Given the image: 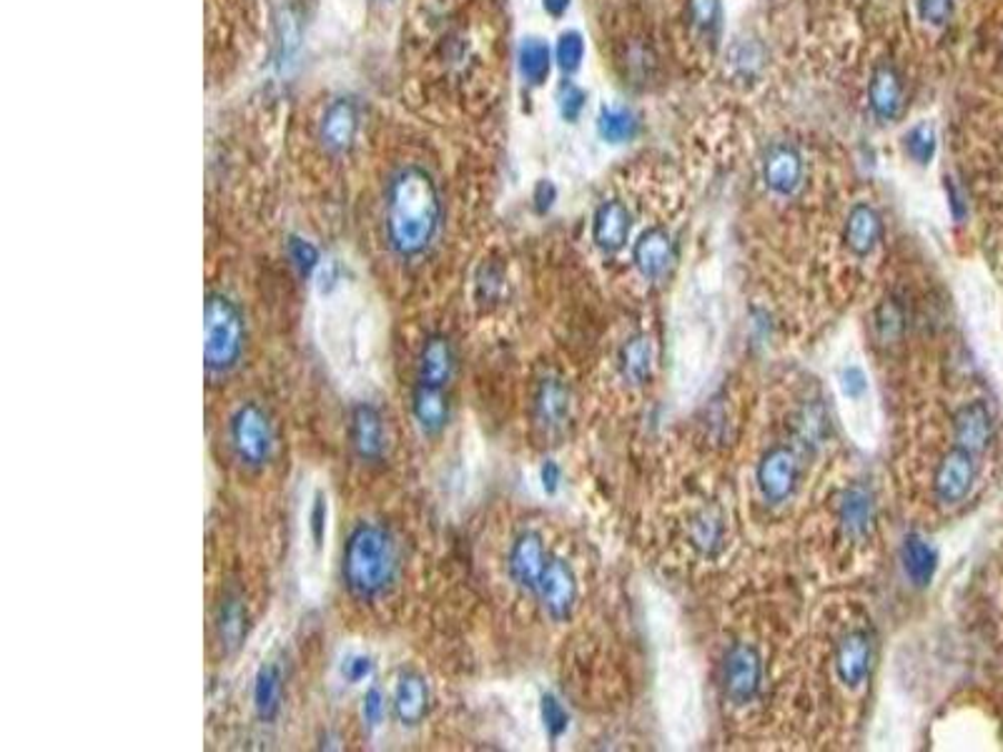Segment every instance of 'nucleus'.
I'll return each instance as SVG.
<instances>
[{
  "instance_id": "f257e3e1",
  "label": "nucleus",
  "mask_w": 1003,
  "mask_h": 752,
  "mask_svg": "<svg viewBox=\"0 0 1003 752\" xmlns=\"http://www.w3.org/2000/svg\"><path fill=\"white\" fill-rule=\"evenodd\" d=\"M317 291L321 301L319 346L339 379L361 384L374 364L377 321L364 306L347 301L349 294H341V276L334 264H321Z\"/></svg>"
},
{
  "instance_id": "f03ea898",
  "label": "nucleus",
  "mask_w": 1003,
  "mask_h": 752,
  "mask_svg": "<svg viewBox=\"0 0 1003 752\" xmlns=\"http://www.w3.org/2000/svg\"><path fill=\"white\" fill-rule=\"evenodd\" d=\"M441 226L437 184L425 168L407 166L391 178L384 204L387 244L399 258H417L435 244Z\"/></svg>"
},
{
  "instance_id": "7ed1b4c3",
  "label": "nucleus",
  "mask_w": 1003,
  "mask_h": 752,
  "mask_svg": "<svg viewBox=\"0 0 1003 752\" xmlns=\"http://www.w3.org/2000/svg\"><path fill=\"white\" fill-rule=\"evenodd\" d=\"M401 569L399 541L387 525L374 519L357 521L344 541L341 582L357 602L371 605L395 589Z\"/></svg>"
},
{
  "instance_id": "20e7f679",
  "label": "nucleus",
  "mask_w": 1003,
  "mask_h": 752,
  "mask_svg": "<svg viewBox=\"0 0 1003 752\" xmlns=\"http://www.w3.org/2000/svg\"><path fill=\"white\" fill-rule=\"evenodd\" d=\"M246 351L244 311L224 291H211L204 304V369L208 377L224 379Z\"/></svg>"
},
{
  "instance_id": "39448f33",
  "label": "nucleus",
  "mask_w": 1003,
  "mask_h": 752,
  "mask_svg": "<svg viewBox=\"0 0 1003 752\" xmlns=\"http://www.w3.org/2000/svg\"><path fill=\"white\" fill-rule=\"evenodd\" d=\"M331 541V497L324 479L309 481L301 509V555H304V585H324V567Z\"/></svg>"
},
{
  "instance_id": "423d86ee",
  "label": "nucleus",
  "mask_w": 1003,
  "mask_h": 752,
  "mask_svg": "<svg viewBox=\"0 0 1003 752\" xmlns=\"http://www.w3.org/2000/svg\"><path fill=\"white\" fill-rule=\"evenodd\" d=\"M228 439L236 459L249 469H264L276 451V431L269 411L256 401H244L228 419Z\"/></svg>"
},
{
  "instance_id": "0eeeda50",
  "label": "nucleus",
  "mask_w": 1003,
  "mask_h": 752,
  "mask_svg": "<svg viewBox=\"0 0 1003 752\" xmlns=\"http://www.w3.org/2000/svg\"><path fill=\"white\" fill-rule=\"evenodd\" d=\"M349 445L354 457L364 465H379L387 459L389 451V434H387V421L381 417V411L369 404V401H359L351 409L349 417Z\"/></svg>"
},
{
  "instance_id": "6e6552de",
  "label": "nucleus",
  "mask_w": 1003,
  "mask_h": 752,
  "mask_svg": "<svg viewBox=\"0 0 1003 752\" xmlns=\"http://www.w3.org/2000/svg\"><path fill=\"white\" fill-rule=\"evenodd\" d=\"M838 394L846 407V424H850L853 437L860 439V427L873 424V401H870V379L858 361H843L836 377Z\"/></svg>"
},
{
  "instance_id": "1a4fd4ad",
  "label": "nucleus",
  "mask_w": 1003,
  "mask_h": 752,
  "mask_svg": "<svg viewBox=\"0 0 1003 752\" xmlns=\"http://www.w3.org/2000/svg\"><path fill=\"white\" fill-rule=\"evenodd\" d=\"M537 595L542 607L555 622H565L577 602V577L565 559L552 557L547 559L545 572H542Z\"/></svg>"
},
{
  "instance_id": "9d476101",
  "label": "nucleus",
  "mask_w": 1003,
  "mask_h": 752,
  "mask_svg": "<svg viewBox=\"0 0 1003 752\" xmlns=\"http://www.w3.org/2000/svg\"><path fill=\"white\" fill-rule=\"evenodd\" d=\"M431 692L429 682L417 670H405L397 677L395 695H391V715L405 727H419L429 715Z\"/></svg>"
},
{
  "instance_id": "9b49d317",
  "label": "nucleus",
  "mask_w": 1003,
  "mask_h": 752,
  "mask_svg": "<svg viewBox=\"0 0 1003 752\" xmlns=\"http://www.w3.org/2000/svg\"><path fill=\"white\" fill-rule=\"evenodd\" d=\"M411 419L421 434L435 439L445 434L451 421V401L447 387H431L415 381L411 389Z\"/></svg>"
},
{
  "instance_id": "f8f14e48",
  "label": "nucleus",
  "mask_w": 1003,
  "mask_h": 752,
  "mask_svg": "<svg viewBox=\"0 0 1003 752\" xmlns=\"http://www.w3.org/2000/svg\"><path fill=\"white\" fill-rule=\"evenodd\" d=\"M547 557H545V541L537 535V531H522V535L512 541L509 547V557H507V569L509 577L515 582L517 587L535 592L539 585L542 572H545Z\"/></svg>"
},
{
  "instance_id": "ddd939ff",
  "label": "nucleus",
  "mask_w": 1003,
  "mask_h": 752,
  "mask_svg": "<svg viewBox=\"0 0 1003 752\" xmlns=\"http://www.w3.org/2000/svg\"><path fill=\"white\" fill-rule=\"evenodd\" d=\"M868 104L880 120H898L903 110H906V86H903L898 68L888 64V60H880L873 68L868 84Z\"/></svg>"
},
{
  "instance_id": "4468645a",
  "label": "nucleus",
  "mask_w": 1003,
  "mask_h": 752,
  "mask_svg": "<svg viewBox=\"0 0 1003 752\" xmlns=\"http://www.w3.org/2000/svg\"><path fill=\"white\" fill-rule=\"evenodd\" d=\"M973 477H976V467H973V451L958 447V449L948 451V457L938 465L933 489H936V497L943 501V505H958V501L968 497V491L973 487Z\"/></svg>"
},
{
  "instance_id": "2eb2a0df",
  "label": "nucleus",
  "mask_w": 1003,
  "mask_h": 752,
  "mask_svg": "<svg viewBox=\"0 0 1003 752\" xmlns=\"http://www.w3.org/2000/svg\"><path fill=\"white\" fill-rule=\"evenodd\" d=\"M455 369H457V354H455V346H451L447 334H439V331H435V334H429L425 341H421L415 381H419V384L449 389V381L455 379Z\"/></svg>"
},
{
  "instance_id": "dca6fc26",
  "label": "nucleus",
  "mask_w": 1003,
  "mask_h": 752,
  "mask_svg": "<svg viewBox=\"0 0 1003 752\" xmlns=\"http://www.w3.org/2000/svg\"><path fill=\"white\" fill-rule=\"evenodd\" d=\"M760 685V657L748 645H736L726 657V695L736 705H746Z\"/></svg>"
},
{
  "instance_id": "f3484780",
  "label": "nucleus",
  "mask_w": 1003,
  "mask_h": 752,
  "mask_svg": "<svg viewBox=\"0 0 1003 752\" xmlns=\"http://www.w3.org/2000/svg\"><path fill=\"white\" fill-rule=\"evenodd\" d=\"M798 481V459L790 449H770L758 467V487L762 497L770 501H782L790 497Z\"/></svg>"
},
{
  "instance_id": "a211bd4d",
  "label": "nucleus",
  "mask_w": 1003,
  "mask_h": 752,
  "mask_svg": "<svg viewBox=\"0 0 1003 752\" xmlns=\"http://www.w3.org/2000/svg\"><path fill=\"white\" fill-rule=\"evenodd\" d=\"M762 178L780 196H792L802 184V158L790 144H776L768 148L762 160Z\"/></svg>"
},
{
  "instance_id": "6ab92c4d",
  "label": "nucleus",
  "mask_w": 1003,
  "mask_h": 752,
  "mask_svg": "<svg viewBox=\"0 0 1003 752\" xmlns=\"http://www.w3.org/2000/svg\"><path fill=\"white\" fill-rule=\"evenodd\" d=\"M630 228H632V216L627 206L622 201H605L600 204L595 211V218H592V241H595L597 248L605 251V254H615L622 246L627 244L630 238Z\"/></svg>"
},
{
  "instance_id": "aec40b11",
  "label": "nucleus",
  "mask_w": 1003,
  "mask_h": 752,
  "mask_svg": "<svg viewBox=\"0 0 1003 752\" xmlns=\"http://www.w3.org/2000/svg\"><path fill=\"white\" fill-rule=\"evenodd\" d=\"M281 697H284V677L276 662H264L254 672L251 680V707L261 722H274L281 712Z\"/></svg>"
},
{
  "instance_id": "412c9836",
  "label": "nucleus",
  "mask_w": 1003,
  "mask_h": 752,
  "mask_svg": "<svg viewBox=\"0 0 1003 752\" xmlns=\"http://www.w3.org/2000/svg\"><path fill=\"white\" fill-rule=\"evenodd\" d=\"M357 136V108L344 98H337L324 110L321 118V144L329 148L331 154H344V150L354 144Z\"/></svg>"
},
{
  "instance_id": "4be33fe9",
  "label": "nucleus",
  "mask_w": 1003,
  "mask_h": 752,
  "mask_svg": "<svg viewBox=\"0 0 1003 752\" xmlns=\"http://www.w3.org/2000/svg\"><path fill=\"white\" fill-rule=\"evenodd\" d=\"M870 667V639L866 632H848L836 652V670L843 685L858 687Z\"/></svg>"
},
{
  "instance_id": "5701e85b",
  "label": "nucleus",
  "mask_w": 1003,
  "mask_h": 752,
  "mask_svg": "<svg viewBox=\"0 0 1003 752\" xmlns=\"http://www.w3.org/2000/svg\"><path fill=\"white\" fill-rule=\"evenodd\" d=\"M632 258H635V266L645 279H658L665 274V268L672 261V238L668 231L658 226L642 231L635 251H632Z\"/></svg>"
},
{
  "instance_id": "b1692460",
  "label": "nucleus",
  "mask_w": 1003,
  "mask_h": 752,
  "mask_svg": "<svg viewBox=\"0 0 1003 752\" xmlns=\"http://www.w3.org/2000/svg\"><path fill=\"white\" fill-rule=\"evenodd\" d=\"M883 236V221L878 211L868 204L853 206L846 224V241L853 254L868 256L873 248L880 244Z\"/></svg>"
},
{
  "instance_id": "393cba45",
  "label": "nucleus",
  "mask_w": 1003,
  "mask_h": 752,
  "mask_svg": "<svg viewBox=\"0 0 1003 752\" xmlns=\"http://www.w3.org/2000/svg\"><path fill=\"white\" fill-rule=\"evenodd\" d=\"M249 629V609L246 602L238 595H226L218 602L216 612V632L218 642L226 652H236L246 639Z\"/></svg>"
},
{
  "instance_id": "a878e982",
  "label": "nucleus",
  "mask_w": 1003,
  "mask_h": 752,
  "mask_svg": "<svg viewBox=\"0 0 1003 752\" xmlns=\"http://www.w3.org/2000/svg\"><path fill=\"white\" fill-rule=\"evenodd\" d=\"M569 414V391L559 379H542L535 394V419L545 429L565 424Z\"/></svg>"
},
{
  "instance_id": "bb28decb",
  "label": "nucleus",
  "mask_w": 1003,
  "mask_h": 752,
  "mask_svg": "<svg viewBox=\"0 0 1003 752\" xmlns=\"http://www.w3.org/2000/svg\"><path fill=\"white\" fill-rule=\"evenodd\" d=\"M991 431H993L991 414H989L986 404H981V401L966 404L956 414V437L963 449H968V451L986 449Z\"/></svg>"
},
{
  "instance_id": "cd10ccee",
  "label": "nucleus",
  "mask_w": 1003,
  "mask_h": 752,
  "mask_svg": "<svg viewBox=\"0 0 1003 752\" xmlns=\"http://www.w3.org/2000/svg\"><path fill=\"white\" fill-rule=\"evenodd\" d=\"M873 519H876V505H873V497L868 491L860 487L848 489L840 501V521L848 535L850 537L868 535Z\"/></svg>"
},
{
  "instance_id": "c85d7f7f",
  "label": "nucleus",
  "mask_w": 1003,
  "mask_h": 752,
  "mask_svg": "<svg viewBox=\"0 0 1003 752\" xmlns=\"http://www.w3.org/2000/svg\"><path fill=\"white\" fill-rule=\"evenodd\" d=\"M597 134L607 144H630L640 134V118L625 106H602Z\"/></svg>"
},
{
  "instance_id": "c756f323",
  "label": "nucleus",
  "mask_w": 1003,
  "mask_h": 752,
  "mask_svg": "<svg viewBox=\"0 0 1003 752\" xmlns=\"http://www.w3.org/2000/svg\"><path fill=\"white\" fill-rule=\"evenodd\" d=\"M517 66L522 78H525L529 86H542L549 78L552 70L549 46L539 38H525L517 53Z\"/></svg>"
},
{
  "instance_id": "7c9ffc66",
  "label": "nucleus",
  "mask_w": 1003,
  "mask_h": 752,
  "mask_svg": "<svg viewBox=\"0 0 1003 752\" xmlns=\"http://www.w3.org/2000/svg\"><path fill=\"white\" fill-rule=\"evenodd\" d=\"M903 565H906V575L911 577L913 585H928L933 572H936V551L923 537L911 535L903 547Z\"/></svg>"
},
{
  "instance_id": "2f4dec72",
  "label": "nucleus",
  "mask_w": 1003,
  "mask_h": 752,
  "mask_svg": "<svg viewBox=\"0 0 1003 752\" xmlns=\"http://www.w3.org/2000/svg\"><path fill=\"white\" fill-rule=\"evenodd\" d=\"M650 367H652V341L647 336L630 339L620 354L622 377L632 381V384H642V381L650 377Z\"/></svg>"
},
{
  "instance_id": "473e14b6",
  "label": "nucleus",
  "mask_w": 1003,
  "mask_h": 752,
  "mask_svg": "<svg viewBox=\"0 0 1003 752\" xmlns=\"http://www.w3.org/2000/svg\"><path fill=\"white\" fill-rule=\"evenodd\" d=\"M286 254H289L291 266L296 268V274L301 279H314L319 274L321 256H319V248L311 244L309 238H304V236H289Z\"/></svg>"
},
{
  "instance_id": "72a5a7b5",
  "label": "nucleus",
  "mask_w": 1003,
  "mask_h": 752,
  "mask_svg": "<svg viewBox=\"0 0 1003 752\" xmlns=\"http://www.w3.org/2000/svg\"><path fill=\"white\" fill-rule=\"evenodd\" d=\"M374 672H377V662L369 655V652L354 650V652H347V655L339 660V677L344 685H351V687L367 685V682L374 677Z\"/></svg>"
},
{
  "instance_id": "f704fd0d",
  "label": "nucleus",
  "mask_w": 1003,
  "mask_h": 752,
  "mask_svg": "<svg viewBox=\"0 0 1003 752\" xmlns=\"http://www.w3.org/2000/svg\"><path fill=\"white\" fill-rule=\"evenodd\" d=\"M688 13H690V23L698 30V33H702L710 40L718 36L720 18H722L720 0H688Z\"/></svg>"
},
{
  "instance_id": "c9c22d12",
  "label": "nucleus",
  "mask_w": 1003,
  "mask_h": 752,
  "mask_svg": "<svg viewBox=\"0 0 1003 752\" xmlns=\"http://www.w3.org/2000/svg\"><path fill=\"white\" fill-rule=\"evenodd\" d=\"M903 140H906V154L921 166H928L933 156H936L938 138H936V130H933V126H928V124L913 126Z\"/></svg>"
},
{
  "instance_id": "e433bc0d",
  "label": "nucleus",
  "mask_w": 1003,
  "mask_h": 752,
  "mask_svg": "<svg viewBox=\"0 0 1003 752\" xmlns=\"http://www.w3.org/2000/svg\"><path fill=\"white\" fill-rule=\"evenodd\" d=\"M391 707V702H387L384 690L377 685H369L361 695V722L369 732H377L384 727L387 722V710Z\"/></svg>"
},
{
  "instance_id": "4c0bfd02",
  "label": "nucleus",
  "mask_w": 1003,
  "mask_h": 752,
  "mask_svg": "<svg viewBox=\"0 0 1003 752\" xmlns=\"http://www.w3.org/2000/svg\"><path fill=\"white\" fill-rule=\"evenodd\" d=\"M539 720L549 740H559L569 727V715L565 705H562L555 695H549V692L539 700Z\"/></svg>"
},
{
  "instance_id": "58836bf2",
  "label": "nucleus",
  "mask_w": 1003,
  "mask_h": 752,
  "mask_svg": "<svg viewBox=\"0 0 1003 752\" xmlns=\"http://www.w3.org/2000/svg\"><path fill=\"white\" fill-rule=\"evenodd\" d=\"M582 58H585V38H582L577 30H567V33H562L557 40V48H555L557 66L565 70V74H575V70L582 66Z\"/></svg>"
},
{
  "instance_id": "ea45409f",
  "label": "nucleus",
  "mask_w": 1003,
  "mask_h": 752,
  "mask_svg": "<svg viewBox=\"0 0 1003 752\" xmlns=\"http://www.w3.org/2000/svg\"><path fill=\"white\" fill-rule=\"evenodd\" d=\"M720 531H722L720 519L715 515H710V511H702V515L695 519V527H692V539H695L698 547L708 551L718 545Z\"/></svg>"
},
{
  "instance_id": "a19ab883",
  "label": "nucleus",
  "mask_w": 1003,
  "mask_h": 752,
  "mask_svg": "<svg viewBox=\"0 0 1003 752\" xmlns=\"http://www.w3.org/2000/svg\"><path fill=\"white\" fill-rule=\"evenodd\" d=\"M559 114L565 120H577L582 110H585L587 94L575 84H565L559 88Z\"/></svg>"
},
{
  "instance_id": "79ce46f5",
  "label": "nucleus",
  "mask_w": 1003,
  "mask_h": 752,
  "mask_svg": "<svg viewBox=\"0 0 1003 752\" xmlns=\"http://www.w3.org/2000/svg\"><path fill=\"white\" fill-rule=\"evenodd\" d=\"M953 8H956V0H918V13L931 26H946Z\"/></svg>"
},
{
  "instance_id": "37998d69",
  "label": "nucleus",
  "mask_w": 1003,
  "mask_h": 752,
  "mask_svg": "<svg viewBox=\"0 0 1003 752\" xmlns=\"http://www.w3.org/2000/svg\"><path fill=\"white\" fill-rule=\"evenodd\" d=\"M299 26H296V18H294V13H281V20H279V50H281V58H291L294 56V50H296V46H299Z\"/></svg>"
},
{
  "instance_id": "c03bdc74",
  "label": "nucleus",
  "mask_w": 1003,
  "mask_h": 752,
  "mask_svg": "<svg viewBox=\"0 0 1003 752\" xmlns=\"http://www.w3.org/2000/svg\"><path fill=\"white\" fill-rule=\"evenodd\" d=\"M532 201H535L537 214H547V211L555 206V201H557L555 184H552V180H547V178H542L539 184L535 186V191H532Z\"/></svg>"
},
{
  "instance_id": "a18cd8bd",
  "label": "nucleus",
  "mask_w": 1003,
  "mask_h": 752,
  "mask_svg": "<svg viewBox=\"0 0 1003 752\" xmlns=\"http://www.w3.org/2000/svg\"><path fill=\"white\" fill-rule=\"evenodd\" d=\"M559 481H562V469H559V465L555 459H545L539 465V485H542V489L547 491V495H555V491L559 489Z\"/></svg>"
},
{
  "instance_id": "49530a36",
  "label": "nucleus",
  "mask_w": 1003,
  "mask_h": 752,
  "mask_svg": "<svg viewBox=\"0 0 1003 752\" xmlns=\"http://www.w3.org/2000/svg\"><path fill=\"white\" fill-rule=\"evenodd\" d=\"M900 326V309L893 304V301H886L878 311V329L883 336H890L893 331Z\"/></svg>"
},
{
  "instance_id": "de8ad7c7",
  "label": "nucleus",
  "mask_w": 1003,
  "mask_h": 752,
  "mask_svg": "<svg viewBox=\"0 0 1003 752\" xmlns=\"http://www.w3.org/2000/svg\"><path fill=\"white\" fill-rule=\"evenodd\" d=\"M752 60H760V50H758V46L740 43V46L732 48V64H736V66L740 68V74H742V76H748V74H750V68L756 66V64H752Z\"/></svg>"
},
{
  "instance_id": "09e8293b",
  "label": "nucleus",
  "mask_w": 1003,
  "mask_h": 752,
  "mask_svg": "<svg viewBox=\"0 0 1003 752\" xmlns=\"http://www.w3.org/2000/svg\"><path fill=\"white\" fill-rule=\"evenodd\" d=\"M572 0H542V8L547 10L552 18H562L569 10Z\"/></svg>"
},
{
  "instance_id": "8fccbe9b",
  "label": "nucleus",
  "mask_w": 1003,
  "mask_h": 752,
  "mask_svg": "<svg viewBox=\"0 0 1003 752\" xmlns=\"http://www.w3.org/2000/svg\"><path fill=\"white\" fill-rule=\"evenodd\" d=\"M946 191H948V198H951V208H953V216H956V218H961V216H963V201H961V196H958L956 186H953V184H946Z\"/></svg>"
}]
</instances>
